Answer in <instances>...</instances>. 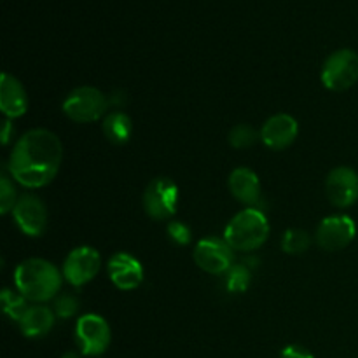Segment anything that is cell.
Instances as JSON below:
<instances>
[{"mask_svg":"<svg viewBox=\"0 0 358 358\" xmlns=\"http://www.w3.org/2000/svg\"><path fill=\"white\" fill-rule=\"evenodd\" d=\"M63 159V147L49 129H30L10 152L7 170L13 180L28 189H41L58 175Z\"/></svg>","mask_w":358,"mask_h":358,"instance_id":"obj_1","label":"cell"},{"mask_svg":"<svg viewBox=\"0 0 358 358\" xmlns=\"http://www.w3.org/2000/svg\"><path fill=\"white\" fill-rule=\"evenodd\" d=\"M16 290L31 303H45L56 299L62 290L63 273L45 259H27L14 271Z\"/></svg>","mask_w":358,"mask_h":358,"instance_id":"obj_2","label":"cell"},{"mask_svg":"<svg viewBox=\"0 0 358 358\" xmlns=\"http://www.w3.org/2000/svg\"><path fill=\"white\" fill-rule=\"evenodd\" d=\"M269 238L268 217L255 206H247L238 212L224 231V240L234 252H254L261 248Z\"/></svg>","mask_w":358,"mask_h":358,"instance_id":"obj_3","label":"cell"},{"mask_svg":"<svg viewBox=\"0 0 358 358\" xmlns=\"http://www.w3.org/2000/svg\"><path fill=\"white\" fill-rule=\"evenodd\" d=\"M108 100L100 90L93 86L76 87L63 100V114L73 122L87 124L94 122L107 112Z\"/></svg>","mask_w":358,"mask_h":358,"instance_id":"obj_4","label":"cell"},{"mask_svg":"<svg viewBox=\"0 0 358 358\" xmlns=\"http://www.w3.org/2000/svg\"><path fill=\"white\" fill-rule=\"evenodd\" d=\"M322 83L329 91H346L358 80V55L353 49L334 51L322 66Z\"/></svg>","mask_w":358,"mask_h":358,"instance_id":"obj_5","label":"cell"},{"mask_svg":"<svg viewBox=\"0 0 358 358\" xmlns=\"http://www.w3.org/2000/svg\"><path fill=\"white\" fill-rule=\"evenodd\" d=\"M112 341L110 325L103 317L87 313L77 320L76 343L84 357H100L108 350Z\"/></svg>","mask_w":358,"mask_h":358,"instance_id":"obj_6","label":"cell"},{"mask_svg":"<svg viewBox=\"0 0 358 358\" xmlns=\"http://www.w3.org/2000/svg\"><path fill=\"white\" fill-rule=\"evenodd\" d=\"M143 210L154 220H170L177 213L178 185L168 177L149 182L143 192Z\"/></svg>","mask_w":358,"mask_h":358,"instance_id":"obj_7","label":"cell"},{"mask_svg":"<svg viewBox=\"0 0 358 358\" xmlns=\"http://www.w3.org/2000/svg\"><path fill=\"white\" fill-rule=\"evenodd\" d=\"M194 262L208 275H224L234 266V250L224 238H203L194 247Z\"/></svg>","mask_w":358,"mask_h":358,"instance_id":"obj_8","label":"cell"},{"mask_svg":"<svg viewBox=\"0 0 358 358\" xmlns=\"http://www.w3.org/2000/svg\"><path fill=\"white\" fill-rule=\"evenodd\" d=\"M100 266L101 257L98 250H94L93 247H77L66 255L63 262V278L72 287L79 289L87 285L98 275Z\"/></svg>","mask_w":358,"mask_h":358,"instance_id":"obj_9","label":"cell"},{"mask_svg":"<svg viewBox=\"0 0 358 358\" xmlns=\"http://www.w3.org/2000/svg\"><path fill=\"white\" fill-rule=\"evenodd\" d=\"M357 236L355 220L348 215H329L317 227L315 240L325 252H339L348 247Z\"/></svg>","mask_w":358,"mask_h":358,"instance_id":"obj_10","label":"cell"},{"mask_svg":"<svg viewBox=\"0 0 358 358\" xmlns=\"http://www.w3.org/2000/svg\"><path fill=\"white\" fill-rule=\"evenodd\" d=\"M13 217L21 233L27 236H41L48 227V208L44 201L35 194L21 196L14 206Z\"/></svg>","mask_w":358,"mask_h":358,"instance_id":"obj_11","label":"cell"},{"mask_svg":"<svg viewBox=\"0 0 358 358\" xmlns=\"http://www.w3.org/2000/svg\"><path fill=\"white\" fill-rule=\"evenodd\" d=\"M325 192L336 208H350L358 201V173L350 166L334 168L325 180Z\"/></svg>","mask_w":358,"mask_h":358,"instance_id":"obj_12","label":"cell"},{"mask_svg":"<svg viewBox=\"0 0 358 358\" xmlns=\"http://www.w3.org/2000/svg\"><path fill=\"white\" fill-rule=\"evenodd\" d=\"M261 142L271 150H283L296 142L299 135L297 119L290 114H276L261 128Z\"/></svg>","mask_w":358,"mask_h":358,"instance_id":"obj_13","label":"cell"},{"mask_svg":"<svg viewBox=\"0 0 358 358\" xmlns=\"http://www.w3.org/2000/svg\"><path fill=\"white\" fill-rule=\"evenodd\" d=\"M107 273L119 290H135L143 282L142 262L126 252H117L108 259Z\"/></svg>","mask_w":358,"mask_h":358,"instance_id":"obj_14","label":"cell"},{"mask_svg":"<svg viewBox=\"0 0 358 358\" xmlns=\"http://www.w3.org/2000/svg\"><path fill=\"white\" fill-rule=\"evenodd\" d=\"M0 110L7 119L23 117L28 110V94L23 84L7 72L0 79Z\"/></svg>","mask_w":358,"mask_h":358,"instance_id":"obj_15","label":"cell"},{"mask_svg":"<svg viewBox=\"0 0 358 358\" xmlns=\"http://www.w3.org/2000/svg\"><path fill=\"white\" fill-rule=\"evenodd\" d=\"M227 185H229L233 198L243 205L254 206L261 198V180L250 168L240 166L231 171Z\"/></svg>","mask_w":358,"mask_h":358,"instance_id":"obj_16","label":"cell"},{"mask_svg":"<svg viewBox=\"0 0 358 358\" xmlns=\"http://www.w3.org/2000/svg\"><path fill=\"white\" fill-rule=\"evenodd\" d=\"M56 320V315L51 308L48 306H30L21 320L17 322L20 331L24 338H42L52 329Z\"/></svg>","mask_w":358,"mask_h":358,"instance_id":"obj_17","label":"cell"},{"mask_svg":"<svg viewBox=\"0 0 358 358\" xmlns=\"http://www.w3.org/2000/svg\"><path fill=\"white\" fill-rule=\"evenodd\" d=\"M101 128H103V133L108 142L115 143V145H122V143H128L129 138H131L133 122L129 115L124 114V112H110L103 119Z\"/></svg>","mask_w":358,"mask_h":358,"instance_id":"obj_18","label":"cell"},{"mask_svg":"<svg viewBox=\"0 0 358 358\" xmlns=\"http://www.w3.org/2000/svg\"><path fill=\"white\" fill-rule=\"evenodd\" d=\"M0 303H2V310L10 320L20 322L21 317L24 315V311L30 306H27V299L21 296L20 292H13L9 289H3L0 292Z\"/></svg>","mask_w":358,"mask_h":358,"instance_id":"obj_19","label":"cell"},{"mask_svg":"<svg viewBox=\"0 0 358 358\" xmlns=\"http://www.w3.org/2000/svg\"><path fill=\"white\" fill-rule=\"evenodd\" d=\"M310 234L303 229H289L285 231L282 238V250L290 255H299L310 248Z\"/></svg>","mask_w":358,"mask_h":358,"instance_id":"obj_20","label":"cell"},{"mask_svg":"<svg viewBox=\"0 0 358 358\" xmlns=\"http://www.w3.org/2000/svg\"><path fill=\"white\" fill-rule=\"evenodd\" d=\"M261 140V133L255 131L250 124H236L229 131V143L234 149H248Z\"/></svg>","mask_w":358,"mask_h":358,"instance_id":"obj_21","label":"cell"},{"mask_svg":"<svg viewBox=\"0 0 358 358\" xmlns=\"http://www.w3.org/2000/svg\"><path fill=\"white\" fill-rule=\"evenodd\" d=\"M226 275V287L229 292L241 294L248 289V285H250L252 273L245 264H234Z\"/></svg>","mask_w":358,"mask_h":358,"instance_id":"obj_22","label":"cell"},{"mask_svg":"<svg viewBox=\"0 0 358 358\" xmlns=\"http://www.w3.org/2000/svg\"><path fill=\"white\" fill-rule=\"evenodd\" d=\"M17 199L20 198H17L16 187L13 184V177L3 171L2 177H0V212H2V215L13 213Z\"/></svg>","mask_w":358,"mask_h":358,"instance_id":"obj_23","label":"cell"},{"mask_svg":"<svg viewBox=\"0 0 358 358\" xmlns=\"http://www.w3.org/2000/svg\"><path fill=\"white\" fill-rule=\"evenodd\" d=\"M79 310V299L73 294H58L55 299V315L58 318H70Z\"/></svg>","mask_w":358,"mask_h":358,"instance_id":"obj_24","label":"cell"},{"mask_svg":"<svg viewBox=\"0 0 358 358\" xmlns=\"http://www.w3.org/2000/svg\"><path fill=\"white\" fill-rule=\"evenodd\" d=\"M166 234L175 245H180V247H187L192 241V233L189 229V226L182 220H170L166 227Z\"/></svg>","mask_w":358,"mask_h":358,"instance_id":"obj_25","label":"cell"},{"mask_svg":"<svg viewBox=\"0 0 358 358\" xmlns=\"http://www.w3.org/2000/svg\"><path fill=\"white\" fill-rule=\"evenodd\" d=\"M280 358H315L313 353L299 345H289L282 350Z\"/></svg>","mask_w":358,"mask_h":358,"instance_id":"obj_26","label":"cell"},{"mask_svg":"<svg viewBox=\"0 0 358 358\" xmlns=\"http://www.w3.org/2000/svg\"><path fill=\"white\" fill-rule=\"evenodd\" d=\"M10 131H13V124H10V119L3 121V129H2V143L7 145L10 140Z\"/></svg>","mask_w":358,"mask_h":358,"instance_id":"obj_27","label":"cell"},{"mask_svg":"<svg viewBox=\"0 0 358 358\" xmlns=\"http://www.w3.org/2000/svg\"><path fill=\"white\" fill-rule=\"evenodd\" d=\"M80 355H83V353H77V352H66V353H63L62 358H83Z\"/></svg>","mask_w":358,"mask_h":358,"instance_id":"obj_28","label":"cell"}]
</instances>
